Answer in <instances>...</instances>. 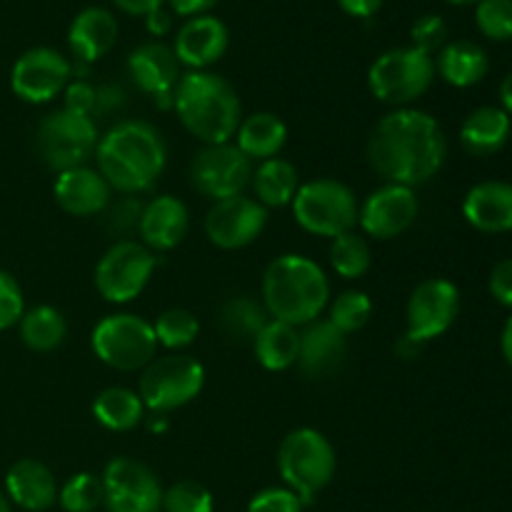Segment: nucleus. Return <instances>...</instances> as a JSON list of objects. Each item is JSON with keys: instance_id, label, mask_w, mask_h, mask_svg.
<instances>
[{"instance_id": "nucleus-12", "label": "nucleus", "mask_w": 512, "mask_h": 512, "mask_svg": "<svg viewBox=\"0 0 512 512\" xmlns=\"http://www.w3.org/2000/svg\"><path fill=\"white\" fill-rule=\"evenodd\" d=\"M253 178V160L245 158L235 143L205 145L190 163V183L200 195L215 200L240 195Z\"/></svg>"}, {"instance_id": "nucleus-42", "label": "nucleus", "mask_w": 512, "mask_h": 512, "mask_svg": "<svg viewBox=\"0 0 512 512\" xmlns=\"http://www.w3.org/2000/svg\"><path fill=\"white\" fill-rule=\"evenodd\" d=\"M25 313L23 290L15 283L13 275L0 270V330H8L20 323Z\"/></svg>"}, {"instance_id": "nucleus-45", "label": "nucleus", "mask_w": 512, "mask_h": 512, "mask_svg": "<svg viewBox=\"0 0 512 512\" xmlns=\"http://www.w3.org/2000/svg\"><path fill=\"white\" fill-rule=\"evenodd\" d=\"M490 293L505 308H512V258L500 260L490 273Z\"/></svg>"}, {"instance_id": "nucleus-8", "label": "nucleus", "mask_w": 512, "mask_h": 512, "mask_svg": "<svg viewBox=\"0 0 512 512\" xmlns=\"http://www.w3.org/2000/svg\"><path fill=\"white\" fill-rule=\"evenodd\" d=\"M435 78V60L418 48H395L380 55L368 70V88L380 103L395 110L428 93Z\"/></svg>"}, {"instance_id": "nucleus-3", "label": "nucleus", "mask_w": 512, "mask_h": 512, "mask_svg": "<svg viewBox=\"0 0 512 512\" xmlns=\"http://www.w3.org/2000/svg\"><path fill=\"white\" fill-rule=\"evenodd\" d=\"M173 108L180 123L203 145L230 143L243 120V108L233 85L210 70L180 75L173 90Z\"/></svg>"}, {"instance_id": "nucleus-35", "label": "nucleus", "mask_w": 512, "mask_h": 512, "mask_svg": "<svg viewBox=\"0 0 512 512\" xmlns=\"http://www.w3.org/2000/svg\"><path fill=\"white\" fill-rule=\"evenodd\" d=\"M153 330L155 338H158V345H163L168 350H180L195 343V338L200 333V323L190 310L170 308L158 315V320L153 323Z\"/></svg>"}, {"instance_id": "nucleus-2", "label": "nucleus", "mask_w": 512, "mask_h": 512, "mask_svg": "<svg viewBox=\"0 0 512 512\" xmlns=\"http://www.w3.org/2000/svg\"><path fill=\"white\" fill-rule=\"evenodd\" d=\"M95 163L110 188L123 195H138L158 183L168 163V148L155 125L120 120L98 140Z\"/></svg>"}, {"instance_id": "nucleus-41", "label": "nucleus", "mask_w": 512, "mask_h": 512, "mask_svg": "<svg viewBox=\"0 0 512 512\" xmlns=\"http://www.w3.org/2000/svg\"><path fill=\"white\" fill-rule=\"evenodd\" d=\"M410 38H413V48L433 58V53H440L448 45V25L440 15H420L410 28Z\"/></svg>"}, {"instance_id": "nucleus-6", "label": "nucleus", "mask_w": 512, "mask_h": 512, "mask_svg": "<svg viewBox=\"0 0 512 512\" xmlns=\"http://www.w3.org/2000/svg\"><path fill=\"white\" fill-rule=\"evenodd\" d=\"M293 218L305 233L320 238H338L358 225V200L345 183L335 178H318L300 185L295 193Z\"/></svg>"}, {"instance_id": "nucleus-32", "label": "nucleus", "mask_w": 512, "mask_h": 512, "mask_svg": "<svg viewBox=\"0 0 512 512\" xmlns=\"http://www.w3.org/2000/svg\"><path fill=\"white\" fill-rule=\"evenodd\" d=\"M93 418L113 433H128L138 428L145 418V405L140 395L130 388H105L93 400Z\"/></svg>"}, {"instance_id": "nucleus-34", "label": "nucleus", "mask_w": 512, "mask_h": 512, "mask_svg": "<svg viewBox=\"0 0 512 512\" xmlns=\"http://www.w3.org/2000/svg\"><path fill=\"white\" fill-rule=\"evenodd\" d=\"M370 263H373V253H370V243L365 240V235L350 230V233L333 238V243H330V265L340 278H363L370 270Z\"/></svg>"}, {"instance_id": "nucleus-39", "label": "nucleus", "mask_w": 512, "mask_h": 512, "mask_svg": "<svg viewBox=\"0 0 512 512\" xmlns=\"http://www.w3.org/2000/svg\"><path fill=\"white\" fill-rule=\"evenodd\" d=\"M475 23L490 40L512 38V0H480L475 5Z\"/></svg>"}, {"instance_id": "nucleus-31", "label": "nucleus", "mask_w": 512, "mask_h": 512, "mask_svg": "<svg viewBox=\"0 0 512 512\" xmlns=\"http://www.w3.org/2000/svg\"><path fill=\"white\" fill-rule=\"evenodd\" d=\"M253 350L258 363L270 373H283V370L298 365L300 353V330L283 320H268L258 338L253 340Z\"/></svg>"}, {"instance_id": "nucleus-10", "label": "nucleus", "mask_w": 512, "mask_h": 512, "mask_svg": "<svg viewBox=\"0 0 512 512\" xmlns=\"http://www.w3.org/2000/svg\"><path fill=\"white\" fill-rule=\"evenodd\" d=\"M205 385V368L190 355H163L145 365L138 395L153 413L165 415L193 403Z\"/></svg>"}, {"instance_id": "nucleus-55", "label": "nucleus", "mask_w": 512, "mask_h": 512, "mask_svg": "<svg viewBox=\"0 0 512 512\" xmlns=\"http://www.w3.org/2000/svg\"><path fill=\"white\" fill-rule=\"evenodd\" d=\"M0 512H10V500L3 490H0Z\"/></svg>"}, {"instance_id": "nucleus-26", "label": "nucleus", "mask_w": 512, "mask_h": 512, "mask_svg": "<svg viewBox=\"0 0 512 512\" xmlns=\"http://www.w3.org/2000/svg\"><path fill=\"white\" fill-rule=\"evenodd\" d=\"M288 143V125L275 113H253L240 120L238 133H235V145L245 158L255 163L278 158L283 145Z\"/></svg>"}, {"instance_id": "nucleus-13", "label": "nucleus", "mask_w": 512, "mask_h": 512, "mask_svg": "<svg viewBox=\"0 0 512 512\" xmlns=\"http://www.w3.org/2000/svg\"><path fill=\"white\" fill-rule=\"evenodd\" d=\"M103 505L108 512L163 510V488L148 465L135 458H113L105 465Z\"/></svg>"}, {"instance_id": "nucleus-21", "label": "nucleus", "mask_w": 512, "mask_h": 512, "mask_svg": "<svg viewBox=\"0 0 512 512\" xmlns=\"http://www.w3.org/2000/svg\"><path fill=\"white\" fill-rule=\"evenodd\" d=\"M228 50V28L213 15H195L175 35V58L190 70H205Z\"/></svg>"}, {"instance_id": "nucleus-54", "label": "nucleus", "mask_w": 512, "mask_h": 512, "mask_svg": "<svg viewBox=\"0 0 512 512\" xmlns=\"http://www.w3.org/2000/svg\"><path fill=\"white\" fill-rule=\"evenodd\" d=\"M155 415H158V413H155ZM150 430H153V433H165V430H168L165 415H158V420H153V423H150Z\"/></svg>"}, {"instance_id": "nucleus-23", "label": "nucleus", "mask_w": 512, "mask_h": 512, "mask_svg": "<svg viewBox=\"0 0 512 512\" xmlns=\"http://www.w3.org/2000/svg\"><path fill=\"white\" fill-rule=\"evenodd\" d=\"M115 43H118V20L110 10L85 8L70 23L68 45L78 63H95L108 55Z\"/></svg>"}, {"instance_id": "nucleus-40", "label": "nucleus", "mask_w": 512, "mask_h": 512, "mask_svg": "<svg viewBox=\"0 0 512 512\" xmlns=\"http://www.w3.org/2000/svg\"><path fill=\"white\" fill-rule=\"evenodd\" d=\"M143 205L135 195H120L118 200H110L105 213V230L110 235H118V238H125V235L135 233L140 225V215H143Z\"/></svg>"}, {"instance_id": "nucleus-29", "label": "nucleus", "mask_w": 512, "mask_h": 512, "mask_svg": "<svg viewBox=\"0 0 512 512\" xmlns=\"http://www.w3.org/2000/svg\"><path fill=\"white\" fill-rule=\"evenodd\" d=\"M250 185H253L255 200L263 208H285V205L293 203L295 193H298L300 175L290 160L270 158L258 163V168H253Z\"/></svg>"}, {"instance_id": "nucleus-37", "label": "nucleus", "mask_w": 512, "mask_h": 512, "mask_svg": "<svg viewBox=\"0 0 512 512\" xmlns=\"http://www.w3.org/2000/svg\"><path fill=\"white\" fill-rule=\"evenodd\" d=\"M373 315V303H370L368 295L363 290H345L330 305V323L340 330L343 335L358 333L360 328H365Z\"/></svg>"}, {"instance_id": "nucleus-22", "label": "nucleus", "mask_w": 512, "mask_h": 512, "mask_svg": "<svg viewBox=\"0 0 512 512\" xmlns=\"http://www.w3.org/2000/svg\"><path fill=\"white\" fill-rule=\"evenodd\" d=\"M190 228V213L185 203L173 195H158L143 205L138 235L148 250H173L183 243Z\"/></svg>"}, {"instance_id": "nucleus-28", "label": "nucleus", "mask_w": 512, "mask_h": 512, "mask_svg": "<svg viewBox=\"0 0 512 512\" xmlns=\"http://www.w3.org/2000/svg\"><path fill=\"white\" fill-rule=\"evenodd\" d=\"M435 70L453 88H470L488 75V55L473 40H455L440 50Z\"/></svg>"}, {"instance_id": "nucleus-19", "label": "nucleus", "mask_w": 512, "mask_h": 512, "mask_svg": "<svg viewBox=\"0 0 512 512\" xmlns=\"http://www.w3.org/2000/svg\"><path fill=\"white\" fill-rule=\"evenodd\" d=\"M55 203L60 210L75 218H90V215H100L113 200V188L108 180L98 173V168L90 165H80V168H70L58 173L53 185Z\"/></svg>"}, {"instance_id": "nucleus-18", "label": "nucleus", "mask_w": 512, "mask_h": 512, "mask_svg": "<svg viewBox=\"0 0 512 512\" xmlns=\"http://www.w3.org/2000/svg\"><path fill=\"white\" fill-rule=\"evenodd\" d=\"M128 73L158 108H173V90L180 80V63L173 48L163 43H143L128 55Z\"/></svg>"}, {"instance_id": "nucleus-33", "label": "nucleus", "mask_w": 512, "mask_h": 512, "mask_svg": "<svg viewBox=\"0 0 512 512\" xmlns=\"http://www.w3.org/2000/svg\"><path fill=\"white\" fill-rule=\"evenodd\" d=\"M18 325L20 340L35 353H50L68 335V323H65L63 313L53 305H38V308L25 310Z\"/></svg>"}, {"instance_id": "nucleus-9", "label": "nucleus", "mask_w": 512, "mask_h": 512, "mask_svg": "<svg viewBox=\"0 0 512 512\" xmlns=\"http://www.w3.org/2000/svg\"><path fill=\"white\" fill-rule=\"evenodd\" d=\"M98 140V125L93 118L65 108L45 115L35 133L40 158L55 173L88 165L98 148Z\"/></svg>"}, {"instance_id": "nucleus-48", "label": "nucleus", "mask_w": 512, "mask_h": 512, "mask_svg": "<svg viewBox=\"0 0 512 512\" xmlns=\"http://www.w3.org/2000/svg\"><path fill=\"white\" fill-rule=\"evenodd\" d=\"M145 28H148L150 35L160 38V35H168L170 28H173V13L165 8L153 10V13L145 15Z\"/></svg>"}, {"instance_id": "nucleus-20", "label": "nucleus", "mask_w": 512, "mask_h": 512, "mask_svg": "<svg viewBox=\"0 0 512 512\" xmlns=\"http://www.w3.org/2000/svg\"><path fill=\"white\" fill-rule=\"evenodd\" d=\"M300 333L298 368L305 378L323 380L340 370L348 355V340L330 320H313Z\"/></svg>"}, {"instance_id": "nucleus-7", "label": "nucleus", "mask_w": 512, "mask_h": 512, "mask_svg": "<svg viewBox=\"0 0 512 512\" xmlns=\"http://www.w3.org/2000/svg\"><path fill=\"white\" fill-rule=\"evenodd\" d=\"M93 353L100 363L120 373H133L153 363L158 353L153 323L133 313H115L100 320L90 335Z\"/></svg>"}, {"instance_id": "nucleus-52", "label": "nucleus", "mask_w": 512, "mask_h": 512, "mask_svg": "<svg viewBox=\"0 0 512 512\" xmlns=\"http://www.w3.org/2000/svg\"><path fill=\"white\" fill-rule=\"evenodd\" d=\"M500 100H503L505 113L512 115V73H508V78L500 85Z\"/></svg>"}, {"instance_id": "nucleus-36", "label": "nucleus", "mask_w": 512, "mask_h": 512, "mask_svg": "<svg viewBox=\"0 0 512 512\" xmlns=\"http://www.w3.org/2000/svg\"><path fill=\"white\" fill-rule=\"evenodd\" d=\"M58 503L65 512H95L103 505V480L93 473H75L58 488Z\"/></svg>"}, {"instance_id": "nucleus-25", "label": "nucleus", "mask_w": 512, "mask_h": 512, "mask_svg": "<svg viewBox=\"0 0 512 512\" xmlns=\"http://www.w3.org/2000/svg\"><path fill=\"white\" fill-rule=\"evenodd\" d=\"M5 493L10 503L30 512H43L58 500V483L48 465L40 460H18L5 475Z\"/></svg>"}, {"instance_id": "nucleus-27", "label": "nucleus", "mask_w": 512, "mask_h": 512, "mask_svg": "<svg viewBox=\"0 0 512 512\" xmlns=\"http://www.w3.org/2000/svg\"><path fill=\"white\" fill-rule=\"evenodd\" d=\"M508 138L510 115L503 108H493V105L473 110L460 128V145L473 158H488V155L498 153L508 143Z\"/></svg>"}, {"instance_id": "nucleus-16", "label": "nucleus", "mask_w": 512, "mask_h": 512, "mask_svg": "<svg viewBox=\"0 0 512 512\" xmlns=\"http://www.w3.org/2000/svg\"><path fill=\"white\" fill-rule=\"evenodd\" d=\"M268 223V208L245 193L215 200L205 215V235L223 250H240L255 243Z\"/></svg>"}, {"instance_id": "nucleus-5", "label": "nucleus", "mask_w": 512, "mask_h": 512, "mask_svg": "<svg viewBox=\"0 0 512 512\" xmlns=\"http://www.w3.org/2000/svg\"><path fill=\"white\" fill-rule=\"evenodd\" d=\"M278 473L285 485L303 500V505L313 503L315 495L335 475L333 445L315 428L293 430L280 443Z\"/></svg>"}, {"instance_id": "nucleus-44", "label": "nucleus", "mask_w": 512, "mask_h": 512, "mask_svg": "<svg viewBox=\"0 0 512 512\" xmlns=\"http://www.w3.org/2000/svg\"><path fill=\"white\" fill-rule=\"evenodd\" d=\"M63 108L93 118L95 85H90L88 80H73V83H68V88H65V105H63Z\"/></svg>"}, {"instance_id": "nucleus-50", "label": "nucleus", "mask_w": 512, "mask_h": 512, "mask_svg": "<svg viewBox=\"0 0 512 512\" xmlns=\"http://www.w3.org/2000/svg\"><path fill=\"white\" fill-rule=\"evenodd\" d=\"M115 5H118L120 10H123V13H128V15H148V13H153V10H158V8H163V0H113Z\"/></svg>"}, {"instance_id": "nucleus-24", "label": "nucleus", "mask_w": 512, "mask_h": 512, "mask_svg": "<svg viewBox=\"0 0 512 512\" xmlns=\"http://www.w3.org/2000/svg\"><path fill=\"white\" fill-rule=\"evenodd\" d=\"M463 215L480 233H508L512 230V185L488 180L468 190Z\"/></svg>"}, {"instance_id": "nucleus-53", "label": "nucleus", "mask_w": 512, "mask_h": 512, "mask_svg": "<svg viewBox=\"0 0 512 512\" xmlns=\"http://www.w3.org/2000/svg\"><path fill=\"white\" fill-rule=\"evenodd\" d=\"M500 345H503V355L505 360H508V365L512 368V318L505 323V330H503V340H500Z\"/></svg>"}, {"instance_id": "nucleus-49", "label": "nucleus", "mask_w": 512, "mask_h": 512, "mask_svg": "<svg viewBox=\"0 0 512 512\" xmlns=\"http://www.w3.org/2000/svg\"><path fill=\"white\" fill-rule=\"evenodd\" d=\"M338 5L353 18H370L378 13L383 0H338Z\"/></svg>"}, {"instance_id": "nucleus-17", "label": "nucleus", "mask_w": 512, "mask_h": 512, "mask_svg": "<svg viewBox=\"0 0 512 512\" xmlns=\"http://www.w3.org/2000/svg\"><path fill=\"white\" fill-rule=\"evenodd\" d=\"M418 198L408 185L385 183L363 200L358 210V225L375 240H390L413 228L418 218Z\"/></svg>"}, {"instance_id": "nucleus-30", "label": "nucleus", "mask_w": 512, "mask_h": 512, "mask_svg": "<svg viewBox=\"0 0 512 512\" xmlns=\"http://www.w3.org/2000/svg\"><path fill=\"white\" fill-rule=\"evenodd\" d=\"M270 315L263 303L250 295H233L218 310V330L230 343H253L260 330L268 325Z\"/></svg>"}, {"instance_id": "nucleus-11", "label": "nucleus", "mask_w": 512, "mask_h": 512, "mask_svg": "<svg viewBox=\"0 0 512 512\" xmlns=\"http://www.w3.org/2000/svg\"><path fill=\"white\" fill-rule=\"evenodd\" d=\"M153 270V250L145 248L143 243H135V240H118L105 250V255L95 265L93 283L100 298L115 305H125L143 293Z\"/></svg>"}, {"instance_id": "nucleus-43", "label": "nucleus", "mask_w": 512, "mask_h": 512, "mask_svg": "<svg viewBox=\"0 0 512 512\" xmlns=\"http://www.w3.org/2000/svg\"><path fill=\"white\" fill-rule=\"evenodd\" d=\"M303 508V500L290 488H265L248 503V512H303Z\"/></svg>"}, {"instance_id": "nucleus-15", "label": "nucleus", "mask_w": 512, "mask_h": 512, "mask_svg": "<svg viewBox=\"0 0 512 512\" xmlns=\"http://www.w3.org/2000/svg\"><path fill=\"white\" fill-rule=\"evenodd\" d=\"M73 75V65L53 48H30L15 60L10 73V88L25 103H50L63 93Z\"/></svg>"}, {"instance_id": "nucleus-14", "label": "nucleus", "mask_w": 512, "mask_h": 512, "mask_svg": "<svg viewBox=\"0 0 512 512\" xmlns=\"http://www.w3.org/2000/svg\"><path fill=\"white\" fill-rule=\"evenodd\" d=\"M458 313L460 290L455 288L450 280H423V283L410 293L408 308H405V318H408V330H405V335H410V338L418 340V343L428 345L430 340L448 333L450 325L458 318Z\"/></svg>"}, {"instance_id": "nucleus-4", "label": "nucleus", "mask_w": 512, "mask_h": 512, "mask_svg": "<svg viewBox=\"0 0 512 512\" xmlns=\"http://www.w3.org/2000/svg\"><path fill=\"white\" fill-rule=\"evenodd\" d=\"M328 300L330 283L315 260L288 253L265 268L263 305L273 320L300 328L318 320Z\"/></svg>"}, {"instance_id": "nucleus-38", "label": "nucleus", "mask_w": 512, "mask_h": 512, "mask_svg": "<svg viewBox=\"0 0 512 512\" xmlns=\"http://www.w3.org/2000/svg\"><path fill=\"white\" fill-rule=\"evenodd\" d=\"M213 508V493L195 480H180V483L163 490L165 512H213Z\"/></svg>"}, {"instance_id": "nucleus-1", "label": "nucleus", "mask_w": 512, "mask_h": 512, "mask_svg": "<svg viewBox=\"0 0 512 512\" xmlns=\"http://www.w3.org/2000/svg\"><path fill=\"white\" fill-rule=\"evenodd\" d=\"M368 163L385 183H428L448 158V140L438 120L425 110L398 108L383 115L368 138Z\"/></svg>"}, {"instance_id": "nucleus-47", "label": "nucleus", "mask_w": 512, "mask_h": 512, "mask_svg": "<svg viewBox=\"0 0 512 512\" xmlns=\"http://www.w3.org/2000/svg\"><path fill=\"white\" fill-rule=\"evenodd\" d=\"M218 0H168L170 10L175 15H185V18H195V15H205Z\"/></svg>"}, {"instance_id": "nucleus-46", "label": "nucleus", "mask_w": 512, "mask_h": 512, "mask_svg": "<svg viewBox=\"0 0 512 512\" xmlns=\"http://www.w3.org/2000/svg\"><path fill=\"white\" fill-rule=\"evenodd\" d=\"M125 105V90L120 85L105 83V85H95V110H93V120L95 118H105V115L115 113Z\"/></svg>"}, {"instance_id": "nucleus-51", "label": "nucleus", "mask_w": 512, "mask_h": 512, "mask_svg": "<svg viewBox=\"0 0 512 512\" xmlns=\"http://www.w3.org/2000/svg\"><path fill=\"white\" fill-rule=\"evenodd\" d=\"M423 348H425L423 343H418V340H413V338H410V335H405V333L400 335L398 343H395V353H398L403 360L418 358L420 350H423Z\"/></svg>"}, {"instance_id": "nucleus-56", "label": "nucleus", "mask_w": 512, "mask_h": 512, "mask_svg": "<svg viewBox=\"0 0 512 512\" xmlns=\"http://www.w3.org/2000/svg\"><path fill=\"white\" fill-rule=\"evenodd\" d=\"M448 3H453V5H478L480 0H448Z\"/></svg>"}]
</instances>
